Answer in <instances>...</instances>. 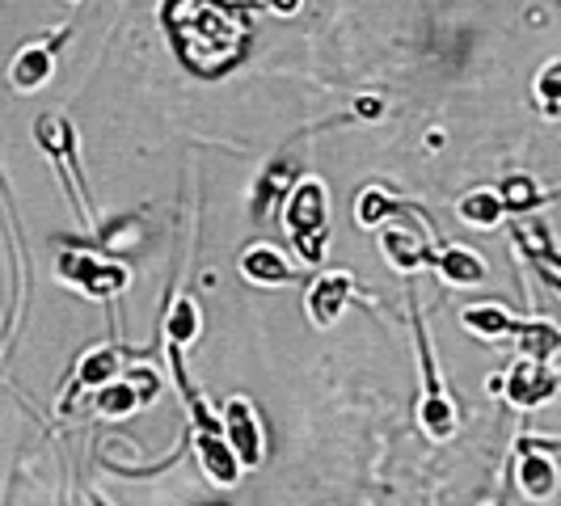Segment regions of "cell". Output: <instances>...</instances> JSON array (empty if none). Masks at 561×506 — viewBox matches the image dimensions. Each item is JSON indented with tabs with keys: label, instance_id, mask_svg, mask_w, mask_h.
<instances>
[{
	"label": "cell",
	"instance_id": "obj_9",
	"mask_svg": "<svg viewBox=\"0 0 561 506\" xmlns=\"http://www.w3.org/2000/svg\"><path fill=\"white\" fill-rule=\"evenodd\" d=\"M195 451L198 464H203V478L220 490H232L237 478H241V460L228 444L225 435H211V430H195Z\"/></svg>",
	"mask_w": 561,
	"mask_h": 506
},
{
	"label": "cell",
	"instance_id": "obj_2",
	"mask_svg": "<svg viewBox=\"0 0 561 506\" xmlns=\"http://www.w3.org/2000/svg\"><path fill=\"white\" fill-rule=\"evenodd\" d=\"M330 207H325V186L321 182H300V191L287 203V232L305 262H321L325 241H330Z\"/></svg>",
	"mask_w": 561,
	"mask_h": 506
},
{
	"label": "cell",
	"instance_id": "obj_18",
	"mask_svg": "<svg viewBox=\"0 0 561 506\" xmlns=\"http://www.w3.org/2000/svg\"><path fill=\"white\" fill-rule=\"evenodd\" d=\"M460 321L478 337H515V325H519L511 312L494 309V304H473V309L460 312Z\"/></svg>",
	"mask_w": 561,
	"mask_h": 506
},
{
	"label": "cell",
	"instance_id": "obj_19",
	"mask_svg": "<svg viewBox=\"0 0 561 506\" xmlns=\"http://www.w3.org/2000/svg\"><path fill=\"white\" fill-rule=\"evenodd\" d=\"M536 97H540V106L549 114L561 111V59H549V64L540 68V77H536Z\"/></svg>",
	"mask_w": 561,
	"mask_h": 506
},
{
	"label": "cell",
	"instance_id": "obj_22",
	"mask_svg": "<svg viewBox=\"0 0 561 506\" xmlns=\"http://www.w3.org/2000/svg\"><path fill=\"white\" fill-rule=\"evenodd\" d=\"M279 9H296V0H279Z\"/></svg>",
	"mask_w": 561,
	"mask_h": 506
},
{
	"label": "cell",
	"instance_id": "obj_4",
	"mask_svg": "<svg viewBox=\"0 0 561 506\" xmlns=\"http://www.w3.org/2000/svg\"><path fill=\"white\" fill-rule=\"evenodd\" d=\"M558 389H561V376H553L545 367V359H528V355L503 376V393L515 410H536V405H545Z\"/></svg>",
	"mask_w": 561,
	"mask_h": 506
},
{
	"label": "cell",
	"instance_id": "obj_16",
	"mask_svg": "<svg viewBox=\"0 0 561 506\" xmlns=\"http://www.w3.org/2000/svg\"><path fill=\"white\" fill-rule=\"evenodd\" d=\"M195 337H198V304L191 296H178L165 317V346H182L186 350Z\"/></svg>",
	"mask_w": 561,
	"mask_h": 506
},
{
	"label": "cell",
	"instance_id": "obj_3",
	"mask_svg": "<svg viewBox=\"0 0 561 506\" xmlns=\"http://www.w3.org/2000/svg\"><path fill=\"white\" fill-rule=\"evenodd\" d=\"M56 275L68 283V287H77L84 296H98V300H111V296H118V291L127 287V271H123V266L98 262L93 253H81V250L59 253Z\"/></svg>",
	"mask_w": 561,
	"mask_h": 506
},
{
	"label": "cell",
	"instance_id": "obj_11",
	"mask_svg": "<svg viewBox=\"0 0 561 506\" xmlns=\"http://www.w3.org/2000/svg\"><path fill=\"white\" fill-rule=\"evenodd\" d=\"M515 481H519L524 498H533V503H545V498H553V490H558V464H553V460L540 451V444H519Z\"/></svg>",
	"mask_w": 561,
	"mask_h": 506
},
{
	"label": "cell",
	"instance_id": "obj_5",
	"mask_svg": "<svg viewBox=\"0 0 561 506\" xmlns=\"http://www.w3.org/2000/svg\"><path fill=\"white\" fill-rule=\"evenodd\" d=\"M351 296H355V275L351 271H330V275H321V279L309 287V296H305V309H309V321L312 325H334L342 309L351 304Z\"/></svg>",
	"mask_w": 561,
	"mask_h": 506
},
{
	"label": "cell",
	"instance_id": "obj_10",
	"mask_svg": "<svg viewBox=\"0 0 561 506\" xmlns=\"http://www.w3.org/2000/svg\"><path fill=\"white\" fill-rule=\"evenodd\" d=\"M152 389H157V376H148V371H144L140 380H111V384L98 389L93 410H98L102 418H131L144 401L152 396Z\"/></svg>",
	"mask_w": 561,
	"mask_h": 506
},
{
	"label": "cell",
	"instance_id": "obj_15",
	"mask_svg": "<svg viewBox=\"0 0 561 506\" xmlns=\"http://www.w3.org/2000/svg\"><path fill=\"white\" fill-rule=\"evenodd\" d=\"M515 337H519V350H524L528 359H545V364H549V355L561 350V330H553L549 321H519V325H515Z\"/></svg>",
	"mask_w": 561,
	"mask_h": 506
},
{
	"label": "cell",
	"instance_id": "obj_6",
	"mask_svg": "<svg viewBox=\"0 0 561 506\" xmlns=\"http://www.w3.org/2000/svg\"><path fill=\"white\" fill-rule=\"evenodd\" d=\"M225 439L232 444L241 469H257L262 464V430H257V414L245 396H232L225 405Z\"/></svg>",
	"mask_w": 561,
	"mask_h": 506
},
{
	"label": "cell",
	"instance_id": "obj_17",
	"mask_svg": "<svg viewBox=\"0 0 561 506\" xmlns=\"http://www.w3.org/2000/svg\"><path fill=\"white\" fill-rule=\"evenodd\" d=\"M503 216H506V203H503V195H494V191H469V195L460 198V220H465V225L494 228Z\"/></svg>",
	"mask_w": 561,
	"mask_h": 506
},
{
	"label": "cell",
	"instance_id": "obj_8",
	"mask_svg": "<svg viewBox=\"0 0 561 506\" xmlns=\"http://www.w3.org/2000/svg\"><path fill=\"white\" fill-rule=\"evenodd\" d=\"M380 253L389 257V266L401 271V275H414L422 266H431V245L422 241L419 228H405V225H389L380 232Z\"/></svg>",
	"mask_w": 561,
	"mask_h": 506
},
{
	"label": "cell",
	"instance_id": "obj_14",
	"mask_svg": "<svg viewBox=\"0 0 561 506\" xmlns=\"http://www.w3.org/2000/svg\"><path fill=\"white\" fill-rule=\"evenodd\" d=\"M118 371H123V359H118V350L114 346H102V350H93L89 359L81 364V371H77V380H72V389H68V396H64V410L72 405V396L77 393H98L102 384H111V380H118Z\"/></svg>",
	"mask_w": 561,
	"mask_h": 506
},
{
	"label": "cell",
	"instance_id": "obj_20",
	"mask_svg": "<svg viewBox=\"0 0 561 506\" xmlns=\"http://www.w3.org/2000/svg\"><path fill=\"white\" fill-rule=\"evenodd\" d=\"M385 220H393V198H385L380 191H367V195L359 198V225L376 228V225H385Z\"/></svg>",
	"mask_w": 561,
	"mask_h": 506
},
{
	"label": "cell",
	"instance_id": "obj_12",
	"mask_svg": "<svg viewBox=\"0 0 561 506\" xmlns=\"http://www.w3.org/2000/svg\"><path fill=\"white\" fill-rule=\"evenodd\" d=\"M241 279L257 283V287H283L296 279V266L275 245H250L241 253Z\"/></svg>",
	"mask_w": 561,
	"mask_h": 506
},
{
	"label": "cell",
	"instance_id": "obj_1",
	"mask_svg": "<svg viewBox=\"0 0 561 506\" xmlns=\"http://www.w3.org/2000/svg\"><path fill=\"white\" fill-rule=\"evenodd\" d=\"M419 321V367H422V405H419V422L422 430H426V439H435V444H448L451 435H456V401L448 396L444 389V380H439V367H435V350H431V334H426V325Z\"/></svg>",
	"mask_w": 561,
	"mask_h": 506
},
{
	"label": "cell",
	"instance_id": "obj_7",
	"mask_svg": "<svg viewBox=\"0 0 561 506\" xmlns=\"http://www.w3.org/2000/svg\"><path fill=\"white\" fill-rule=\"evenodd\" d=\"M59 38H64V30H59L56 38H47V43H30V47L18 51V59L9 64V84H13L18 93H34V89H43V84L51 81Z\"/></svg>",
	"mask_w": 561,
	"mask_h": 506
},
{
	"label": "cell",
	"instance_id": "obj_13",
	"mask_svg": "<svg viewBox=\"0 0 561 506\" xmlns=\"http://www.w3.org/2000/svg\"><path fill=\"white\" fill-rule=\"evenodd\" d=\"M431 266H435L451 287H478V283H485V275H490V266H485L473 250H465V245L439 250L435 257H431Z\"/></svg>",
	"mask_w": 561,
	"mask_h": 506
},
{
	"label": "cell",
	"instance_id": "obj_21",
	"mask_svg": "<svg viewBox=\"0 0 561 506\" xmlns=\"http://www.w3.org/2000/svg\"><path fill=\"white\" fill-rule=\"evenodd\" d=\"M89 503H93V506H111V503H106V498H98V494H93V498H89Z\"/></svg>",
	"mask_w": 561,
	"mask_h": 506
}]
</instances>
